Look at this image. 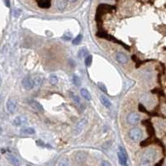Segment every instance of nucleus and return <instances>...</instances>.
<instances>
[{
    "mask_svg": "<svg viewBox=\"0 0 166 166\" xmlns=\"http://www.w3.org/2000/svg\"><path fill=\"white\" fill-rule=\"evenodd\" d=\"M2 132H3V129H2V127L0 126V135L2 134Z\"/></svg>",
    "mask_w": 166,
    "mask_h": 166,
    "instance_id": "nucleus-33",
    "label": "nucleus"
},
{
    "mask_svg": "<svg viewBox=\"0 0 166 166\" xmlns=\"http://www.w3.org/2000/svg\"><path fill=\"white\" fill-rule=\"evenodd\" d=\"M81 95H82V96L83 98L85 99V100H87V101H91V95H90L89 91L87 89H81Z\"/></svg>",
    "mask_w": 166,
    "mask_h": 166,
    "instance_id": "nucleus-17",
    "label": "nucleus"
},
{
    "mask_svg": "<svg viewBox=\"0 0 166 166\" xmlns=\"http://www.w3.org/2000/svg\"><path fill=\"white\" fill-rule=\"evenodd\" d=\"M140 120V115L136 112H131L130 114L128 115L127 116V122L128 124L130 125H135L137 124Z\"/></svg>",
    "mask_w": 166,
    "mask_h": 166,
    "instance_id": "nucleus-3",
    "label": "nucleus"
},
{
    "mask_svg": "<svg viewBox=\"0 0 166 166\" xmlns=\"http://www.w3.org/2000/svg\"><path fill=\"white\" fill-rule=\"evenodd\" d=\"M156 156V151L153 149H149L146 151L144 152L143 155H142V159H141V165H149L151 163H153L155 160Z\"/></svg>",
    "mask_w": 166,
    "mask_h": 166,
    "instance_id": "nucleus-1",
    "label": "nucleus"
},
{
    "mask_svg": "<svg viewBox=\"0 0 166 166\" xmlns=\"http://www.w3.org/2000/svg\"><path fill=\"white\" fill-rule=\"evenodd\" d=\"M70 96H71V98L73 101V102H75L77 105H81V100H80L78 96L75 95L72 92H70Z\"/></svg>",
    "mask_w": 166,
    "mask_h": 166,
    "instance_id": "nucleus-20",
    "label": "nucleus"
},
{
    "mask_svg": "<svg viewBox=\"0 0 166 166\" xmlns=\"http://www.w3.org/2000/svg\"><path fill=\"white\" fill-rule=\"evenodd\" d=\"M102 166H105V165H108V166H110V164L109 162H107V161L106 160H103L101 162V164Z\"/></svg>",
    "mask_w": 166,
    "mask_h": 166,
    "instance_id": "nucleus-31",
    "label": "nucleus"
},
{
    "mask_svg": "<svg viewBox=\"0 0 166 166\" xmlns=\"http://www.w3.org/2000/svg\"><path fill=\"white\" fill-rule=\"evenodd\" d=\"M97 37H102V38H106V39H107V40H109V41H111V42H117V43H120L121 45H123L125 48H127V49H130L128 46H126V45H124L123 42H119L117 41V39L116 38H115L113 37L110 36L108 34H106V33H103V32H98L97 34Z\"/></svg>",
    "mask_w": 166,
    "mask_h": 166,
    "instance_id": "nucleus-8",
    "label": "nucleus"
},
{
    "mask_svg": "<svg viewBox=\"0 0 166 166\" xmlns=\"http://www.w3.org/2000/svg\"><path fill=\"white\" fill-rule=\"evenodd\" d=\"M149 144H150L149 140H144V141H141V142H140V146H141V147H145L146 145H148Z\"/></svg>",
    "mask_w": 166,
    "mask_h": 166,
    "instance_id": "nucleus-29",
    "label": "nucleus"
},
{
    "mask_svg": "<svg viewBox=\"0 0 166 166\" xmlns=\"http://www.w3.org/2000/svg\"><path fill=\"white\" fill-rule=\"evenodd\" d=\"M56 6L59 10H63L68 6V1L67 0H57Z\"/></svg>",
    "mask_w": 166,
    "mask_h": 166,
    "instance_id": "nucleus-15",
    "label": "nucleus"
},
{
    "mask_svg": "<svg viewBox=\"0 0 166 166\" xmlns=\"http://www.w3.org/2000/svg\"><path fill=\"white\" fill-rule=\"evenodd\" d=\"M27 123V118L25 115H18L13 120V124L16 126H22Z\"/></svg>",
    "mask_w": 166,
    "mask_h": 166,
    "instance_id": "nucleus-10",
    "label": "nucleus"
},
{
    "mask_svg": "<svg viewBox=\"0 0 166 166\" xmlns=\"http://www.w3.org/2000/svg\"><path fill=\"white\" fill-rule=\"evenodd\" d=\"M87 158V153L84 152V151H79L77 152V154L75 155V160L77 164H82L84 163Z\"/></svg>",
    "mask_w": 166,
    "mask_h": 166,
    "instance_id": "nucleus-6",
    "label": "nucleus"
},
{
    "mask_svg": "<svg viewBox=\"0 0 166 166\" xmlns=\"http://www.w3.org/2000/svg\"><path fill=\"white\" fill-rule=\"evenodd\" d=\"M87 54H88V50L86 47H82V49H80V51L78 52V57L82 58L83 57H86Z\"/></svg>",
    "mask_w": 166,
    "mask_h": 166,
    "instance_id": "nucleus-21",
    "label": "nucleus"
},
{
    "mask_svg": "<svg viewBox=\"0 0 166 166\" xmlns=\"http://www.w3.org/2000/svg\"><path fill=\"white\" fill-rule=\"evenodd\" d=\"M72 82L73 85H75L76 87H79V86L81 85V81H80V78L78 77L77 76H76V75H73L72 76Z\"/></svg>",
    "mask_w": 166,
    "mask_h": 166,
    "instance_id": "nucleus-23",
    "label": "nucleus"
},
{
    "mask_svg": "<svg viewBox=\"0 0 166 166\" xmlns=\"http://www.w3.org/2000/svg\"><path fill=\"white\" fill-rule=\"evenodd\" d=\"M30 106H31L32 109L37 110V112H40V113H43L44 112V109H43L42 106L39 102L36 101H30Z\"/></svg>",
    "mask_w": 166,
    "mask_h": 166,
    "instance_id": "nucleus-13",
    "label": "nucleus"
},
{
    "mask_svg": "<svg viewBox=\"0 0 166 166\" xmlns=\"http://www.w3.org/2000/svg\"><path fill=\"white\" fill-rule=\"evenodd\" d=\"M23 88L26 89V90H31L34 87V82L33 80L30 78L29 77H26L23 78Z\"/></svg>",
    "mask_w": 166,
    "mask_h": 166,
    "instance_id": "nucleus-7",
    "label": "nucleus"
},
{
    "mask_svg": "<svg viewBox=\"0 0 166 166\" xmlns=\"http://www.w3.org/2000/svg\"><path fill=\"white\" fill-rule=\"evenodd\" d=\"M7 158H8V160L9 161L12 165H20L19 160H18L16 156L13 155H7Z\"/></svg>",
    "mask_w": 166,
    "mask_h": 166,
    "instance_id": "nucleus-16",
    "label": "nucleus"
},
{
    "mask_svg": "<svg viewBox=\"0 0 166 166\" xmlns=\"http://www.w3.org/2000/svg\"><path fill=\"white\" fill-rule=\"evenodd\" d=\"M49 81H50L51 84H52V85H56V84L58 82V78L57 77V76L52 75V76L50 77V78H49Z\"/></svg>",
    "mask_w": 166,
    "mask_h": 166,
    "instance_id": "nucleus-25",
    "label": "nucleus"
},
{
    "mask_svg": "<svg viewBox=\"0 0 166 166\" xmlns=\"http://www.w3.org/2000/svg\"><path fill=\"white\" fill-rule=\"evenodd\" d=\"M5 4H6V5H7V7H10V4H9V1L8 0H5Z\"/></svg>",
    "mask_w": 166,
    "mask_h": 166,
    "instance_id": "nucleus-32",
    "label": "nucleus"
},
{
    "mask_svg": "<svg viewBox=\"0 0 166 166\" xmlns=\"http://www.w3.org/2000/svg\"><path fill=\"white\" fill-rule=\"evenodd\" d=\"M62 38H63L64 40H66V41H69V40L72 39V35H71V33H69V32H66V33L62 36Z\"/></svg>",
    "mask_w": 166,
    "mask_h": 166,
    "instance_id": "nucleus-28",
    "label": "nucleus"
},
{
    "mask_svg": "<svg viewBox=\"0 0 166 166\" xmlns=\"http://www.w3.org/2000/svg\"><path fill=\"white\" fill-rule=\"evenodd\" d=\"M139 110H140V111L146 112V110H145V108L144 107V106H143V105H141V104L139 105Z\"/></svg>",
    "mask_w": 166,
    "mask_h": 166,
    "instance_id": "nucleus-30",
    "label": "nucleus"
},
{
    "mask_svg": "<svg viewBox=\"0 0 166 166\" xmlns=\"http://www.w3.org/2000/svg\"><path fill=\"white\" fill-rule=\"evenodd\" d=\"M91 62H92V56L89 55L85 59V64H86L87 67H90L91 65Z\"/></svg>",
    "mask_w": 166,
    "mask_h": 166,
    "instance_id": "nucleus-24",
    "label": "nucleus"
},
{
    "mask_svg": "<svg viewBox=\"0 0 166 166\" xmlns=\"http://www.w3.org/2000/svg\"><path fill=\"white\" fill-rule=\"evenodd\" d=\"M38 6L42 8H49L51 7V0H37Z\"/></svg>",
    "mask_w": 166,
    "mask_h": 166,
    "instance_id": "nucleus-14",
    "label": "nucleus"
},
{
    "mask_svg": "<svg viewBox=\"0 0 166 166\" xmlns=\"http://www.w3.org/2000/svg\"><path fill=\"white\" fill-rule=\"evenodd\" d=\"M82 35L79 34L72 40V44L73 45H79L82 42Z\"/></svg>",
    "mask_w": 166,
    "mask_h": 166,
    "instance_id": "nucleus-22",
    "label": "nucleus"
},
{
    "mask_svg": "<svg viewBox=\"0 0 166 166\" xmlns=\"http://www.w3.org/2000/svg\"><path fill=\"white\" fill-rule=\"evenodd\" d=\"M6 108L10 114H14L17 111V104H16L15 101H13L12 99H8L6 103Z\"/></svg>",
    "mask_w": 166,
    "mask_h": 166,
    "instance_id": "nucleus-5",
    "label": "nucleus"
},
{
    "mask_svg": "<svg viewBox=\"0 0 166 166\" xmlns=\"http://www.w3.org/2000/svg\"><path fill=\"white\" fill-rule=\"evenodd\" d=\"M97 86H98L99 88L101 89V91H102L103 92H105V93H106V92H107V90H106V87H105V85H104L103 83L98 82V83H97Z\"/></svg>",
    "mask_w": 166,
    "mask_h": 166,
    "instance_id": "nucleus-27",
    "label": "nucleus"
},
{
    "mask_svg": "<svg viewBox=\"0 0 166 166\" xmlns=\"http://www.w3.org/2000/svg\"><path fill=\"white\" fill-rule=\"evenodd\" d=\"M102 1H110V0H102Z\"/></svg>",
    "mask_w": 166,
    "mask_h": 166,
    "instance_id": "nucleus-36",
    "label": "nucleus"
},
{
    "mask_svg": "<svg viewBox=\"0 0 166 166\" xmlns=\"http://www.w3.org/2000/svg\"><path fill=\"white\" fill-rule=\"evenodd\" d=\"M115 58L117 60V62L122 64H125L129 62V57L126 54H124V52H117L115 55Z\"/></svg>",
    "mask_w": 166,
    "mask_h": 166,
    "instance_id": "nucleus-12",
    "label": "nucleus"
},
{
    "mask_svg": "<svg viewBox=\"0 0 166 166\" xmlns=\"http://www.w3.org/2000/svg\"><path fill=\"white\" fill-rule=\"evenodd\" d=\"M1 83H2V80H1V75H0V86H1Z\"/></svg>",
    "mask_w": 166,
    "mask_h": 166,
    "instance_id": "nucleus-34",
    "label": "nucleus"
},
{
    "mask_svg": "<svg viewBox=\"0 0 166 166\" xmlns=\"http://www.w3.org/2000/svg\"><path fill=\"white\" fill-rule=\"evenodd\" d=\"M115 8L113 6L108 5V4H101L98 6V8H97V14L96 16H101L104 14V13H106L107 12H110L111 10H113Z\"/></svg>",
    "mask_w": 166,
    "mask_h": 166,
    "instance_id": "nucleus-4",
    "label": "nucleus"
},
{
    "mask_svg": "<svg viewBox=\"0 0 166 166\" xmlns=\"http://www.w3.org/2000/svg\"><path fill=\"white\" fill-rule=\"evenodd\" d=\"M68 1H70V2H75V1H77V0H68Z\"/></svg>",
    "mask_w": 166,
    "mask_h": 166,
    "instance_id": "nucleus-35",
    "label": "nucleus"
},
{
    "mask_svg": "<svg viewBox=\"0 0 166 166\" xmlns=\"http://www.w3.org/2000/svg\"><path fill=\"white\" fill-rule=\"evenodd\" d=\"M142 131L139 128H133L129 132V137L133 141H140L142 139Z\"/></svg>",
    "mask_w": 166,
    "mask_h": 166,
    "instance_id": "nucleus-2",
    "label": "nucleus"
},
{
    "mask_svg": "<svg viewBox=\"0 0 166 166\" xmlns=\"http://www.w3.org/2000/svg\"><path fill=\"white\" fill-rule=\"evenodd\" d=\"M22 134H25V135H34L35 134V130L32 127H25L23 129L21 130Z\"/></svg>",
    "mask_w": 166,
    "mask_h": 166,
    "instance_id": "nucleus-18",
    "label": "nucleus"
},
{
    "mask_svg": "<svg viewBox=\"0 0 166 166\" xmlns=\"http://www.w3.org/2000/svg\"><path fill=\"white\" fill-rule=\"evenodd\" d=\"M58 165H69L68 159V158H63L61 160H59Z\"/></svg>",
    "mask_w": 166,
    "mask_h": 166,
    "instance_id": "nucleus-26",
    "label": "nucleus"
},
{
    "mask_svg": "<svg viewBox=\"0 0 166 166\" xmlns=\"http://www.w3.org/2000/svg\"><path fill=\"white\" fill-rule=\"evenodd\" d=\"M87 118H83V119L81 120L77 124L76 127H75V129H74L75 134H76V135L80 134V133L82 132V130H83L84 126L87 124Z\"/></svg>",
    "mask_w": 166,
    "mask_h": 166,
    "instance_id": "nucleus-9",
    "label": "nucleus"
},
{
    "mask_svg": "<svg viewBox=\"0 0 166 166\" xmlns=\"http://www.w3.org/2000/svg\"><path fill=\"white\" fill-rule=\"evenodd\" d=\"M101 103H102L104 106H106V107H107V108H109L110 106H111V103H110L109 99L106 98V97L104 96H101Z\"/></svg>",
    "mask_w": 166,
    "mask_h": 166,
    "instance_id": "nucleus-19",
    "label": "nucleus"
},
{
    "mask_svg": "<svg viewBox=\"0 0 166 166\" xmlns=\"http://www.w3.org/2000/svg\"><path fill=\"white\" fill-rule=\"evenodd\" d=\"M118 158H119V162L121 165L126 166L127 165V156L125 155V152L124 151L120 148V151L118 152Z\"/></svg>",
    "mask_w": 166,
    "mask_h": 166,
    "instance_id": "nucleus-11",
    "label": "nucleus"
}]
</instances>
